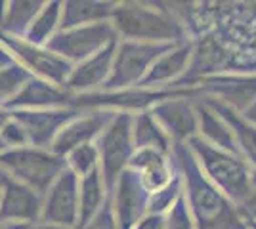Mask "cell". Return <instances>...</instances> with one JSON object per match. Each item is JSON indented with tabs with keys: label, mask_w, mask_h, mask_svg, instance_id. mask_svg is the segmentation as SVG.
I'll list each match as a JSON object with an SVG mask.
<instances>
[{
	"label": "cell",
	"mask_w": 256,
	"mask_h": 229,
	"mask_svg": "<svg viewBox=\"0 0 256 229\" xmlns=\"http://www.w3.org/2000/svg\"><path fill=\"white\" fill-rule=\"evenodd\" d=\"M0 168L4 174L42 197L56 178L67 168L65 157L40 147H16L0 151Z\"/></svg>",
	"instance_id": "obj_1"
},
{
	"label": "cell",
	"mask_w": 256,
	"mask_h": 229,
	"mask_svg": "<svg viewBox=\"0 0 256 229\" xmlns=\"http://www.w3.org/2000/svg\"><path fill=\"white\" fill-rule=\"evenodd\" d=\"M111 21L117 36L122 34L132 42L155 44L157 40H172L184 34L182 27L170 15L132 2L118 4L111 15Z\"/></svg>",
	"instance_id": "obj_2"
},
{
	"label": "cell",
	"mask_w": 256,
	"mask_h": 229,
	"mask_svg": "<svg viewBox=\"0 0 256 229\" xmlns=\"http://www.w3.org/2000/svg\"><path fill=\"white\" fill-rule=\"evenodd\" d=\"M182 161L186 164L190 197L193 210L201 222V229H243V224L237 218L234 208L204 178H201L199 168L195 166L192 157H184Z\"/></svg>",
	"instance_id": "obj_3"
},
{
	"label": "cell",
	"mask_w": 256,
	"mask_h": 229,
	"mask_svg": "<svg viewBox=\"0 0 256 229\" xmlns=\"http://www.w3.org/2000/svg\"><path fill=\"white\" fill-rule=\"evenodd\" d=\"M117 38L118 36L111 21H102L84 25V27L58 31L46 42L44 48H48L50 52L67 59L69 63H82Z\"/></svg>",
	"instance_id": "obj_4"
},
{
	"label": "cell",
	"mask_w": 256,
	"mask_h": 229,
	"mask_svg": "<svg viewBox=\"0 0 256 229\" xmlns=\"http://www.w3.org/2000/svg\"><path fill=\"white\" fill-rule=\"evenodd\" d=\"M172 46L168 44H153V42H118L111 75L104 86L107 90H118V88L132 86L142 82V78L150 71L153 61H157L160 54L170 52Z\"/></svg>",
	"instance_id": "obj_5"
},
{
	"label": "cell",
	"mask_w": 256,
	"mask_h": 229,
	"mask_svg": "<svg viewBox=\"0 0 256 229\" xmlns=\"http://www.w3.org/2000/svg\"><path fill=\"white\" fill-rule=\"evenodd\" d=\"M98 155H102V178L104 184L113 187L124 166L132 159L134 140H132V117L128 113L113 115L106 130L100 134Z\"/></svg>",
	"instance_id": "obj_6"
},
{
	"label": "cell",
	"mask_w": 256,
	"mask_h": 229,
	"mask_svg": "<svg viewBox=\"0 0 256 229\" xmlns=\"http://www.w3.org/2000/svg\"><path fill=\"white\" fill-rule=\"evenodd\" d=\"M0 42L8 48V52L14 55V59L20 65L31 73V76L42 78L56 86L64 88L73 67H75L67 59L50 52L48 48L29 44L27 40L18 38V36H8V34L0 33Z\"/></svg>",
	"instance_id": "obj_7"
},
{
	"label": "cell",
	"mask_w": 256,
	"mask_h": 229,
	"mask_svg": "<svg viewBox=\"0 0 256 229\" xmlns=\"http://www.w3.org/2000/svg\"><path fill=\"white\" fill-rule=\"evenodd\" d=\"M192 145L193 149L199 153L206 172L210 174V178L224 189L228 195L237 199V201L250 199L252 182H250L248 170L243 166L241 161L230 157L228 153L214 149L212 145H208V143L199 140V138H193Z\"/></svg>",
	"instance_id": "obj_8"
},
{
	"label": "cell",
	"mask_w": 256,
	"mask_h": 229,
	"mask_svg": "<svg viewBox=\"0 0 256 229\" xmlns=\"http://www.w3.org/2000/svg\"><path fill=\"white\" fill-rule=\"evenodd\" d=\"M42 224L75 229L78 224V176L67 166L42 195Z\"/></svg>",
	"instance_id": "obj_9"
},
{
	"label": "cell",
	"mask_w": 256,
	"mask_h": 229,
	"mask_svg": "<svg viewBox=\"0 0 256 229\" xmlns=\"http://www.w3.org/2000/svg\"><path fill=\"white\" fill-rule=\"evenodd\" d=\"M76 117L73 107L58 109H20L12 111V119L23 128L31 147L50 149L56 136Z\"/></svg>",
	"instance_id": "obj_10"
},
{
	"label": "cell",
	"mask_w": 256,
	"mask_h": 229,
	"mask_svg": "<svg viewBox=\"0 0 256 229\" xmlns=\"http://www.w3.org/2000/svg\"><path fill=\"white\" fill-rule=\"evenodd\" d=\"M42 197L20 182L4 178L0 184V222L32 226L40 222Z\"/></svg>",
	"instance_id": "obj_11"
},
{
	"label": "cell",
	"mask_w": 256,
	"mask_h": 229,
	"mask_svg": "<svg viewBox=\"0 0 256 229\" xmlns=\"http://www.w3.org/2000/svg\"><path fill=\"white\" fill-rule=\"evenodd\" d=\"M118 38L107 44L104 50H100L96 55L88 57L86 61L78 63L73 67L71 75L65 82V90L73 96L78 94H90L94 88L104 84L109 75H111V67H113V59H115V52H117Z\"/></svg>",
	"instance_id": "obj_12"
},
{
	"label": "cell",
	"mask_w": 256,
	"mask_h": 229,
	"mask_svg": "<svg viewBox=\"0 0 256 229\" xmlns=\"http://www.w3.org/2000/svg\"><path fill=\"white\" fill-rule=\"evenodd\" d=\"M71 101H73V94H69L65 88L31 76L25 82V86L4 103V107L10 111L58 109V107H71Z\"/></svg>",
	"instance_id": "obj_13"
},
{
	"label": "cell",
	"mask_w": 256,
	"mask_h": 229,
	"mask_svg": "<svg viewBox=\"0 0 256 229\" xmlns=\"http://www.w3.org/2000/svg\"><path fill=\"white\" fill-rule=\"evenodd\" d=\"M111 119H113V113L109 111H94L86 117H78V119L75 117L56 136V140L50 145V151L60 157H67L73 149L90 143L94 138H100V134L106 130Z\"/></svg>",
	"instance_id": "obj_14"
},
{
	"label": "cell",
	"mask_w": 256,
	"mask_h": 229,
	"mask_svg": "<svg viewBox=\"0 0 256 229\" xmlns=\"http://www.w3.org/2000/svg\"><path fill=\"white\" fill-rule=\"evenodd\" d=\"M146 189L134 170H126L118 176L115 212H117V229H132L140 222L146 210Z\"/></svg>",
	"instance_id": "obj_15"
},
{
	"label": "cell",
	"mask_w": 256,
	"mask_h": 229,
	"mask_svg": "<svg viewBox=\"0 0 256 229\" xmlns=\"http://www.w3.org/2000/svg\"><path fill=\"white\" fill-rule=\"evenodd\" d=\"M130 170L138 174L140 182L148 193H160L170 186V170L162 153L151 149H140L130 159Z\"/></svg>",
	"instance_id": "obj_16"
},
{
	"label": "cell",
	"mask_w": 256,
	"mask_h": 229,
	"mask_svg": "<svg viewBox=\"0 0 256 229\" xmlns=\"http://www.w3.org/2000/svg\"><path fill=\"white\" fill-rule=\"evenodd\" d=\"M115 8H117V4H111V2H88V0L64 2L62 17H60V31L109 21Z\"/></svg>",
	"instance_id": "obj_17"
},
{
	"label": "cell",
	"mask_w": 256,
	"mask_h": 229,
	"mask_svg": "<svg viewBox=\"0 0 256 229\" xmlns=\"http://www.w3.org/2000/svg\"><path fill=\"white\" fill-rule=\"evenodd\" d=\"M155 117L178 140L190 138L197 130V119L186 101H162L155 107Z\"/></svg>",
	"instance_id": "obj_18"
},
{
	"label": "cell",
	"mask_w": 256,
	"mask_h": 229,
	"mask_svg": "<svg viewBox=\"0 0 256 229\" xmlns=\"http://www.w3.org/2000/svg\"><path fill=\"white\" fill-rule=\"evenodd\" d=\"M104 189H106V184H104L100 168L78 178V224L76 228H82L100 212V208L104 205V195H106Z\"/></svg>",
	"instance_id": "obj_19"
},
{
	"label": "cell",
	"mask_w": 256,
	"mask_h": 229,
	"mask_svg": "<svg viewBox=\"0 0 256 229\" xmlns=\"http://www.w3.org/2000/svg\"><path fill=\"white\" fill-rule=\"evenodd\" d=\"M44 2L40 0H16V2H6L4 17L0 21V33L8 36H18L23 38L27 33L29 25L36 17V13L42 10Z\"/></svg>",
	"instance_id": "obj_20"
},
{
	"label": "cell",
	"mask_w": 256,
	"mask_h": 229,
	"mask_svg": "<svg viewBox=\"0 0 256 229\" xmlns=\"http://www.w3.org/2000/svg\"><path fill=\"white\" fill-rule=\"evenodd\" d=\"M60 17H62V2H44L42 10L29 25L23 40L34 46H46V42L60 31Z\"/></svg>",
	"instance_id": "obj_21"
},
{
	"label": "cell",
	"mask_w": 256,
	"mask_h": 229,
	"mask_svg": "<svg viewBox=\"0 0 256 229\" xmlns=\"http://www.w3.org/2000/svg\"><path fill=\"white\" fill-rule=\"evenodd\" d=\"M188 57H190V46H182L176 48L174 52H166L164 55H160L159 59L153 63L148 75L142 78L140 84L144 86H150L155 82H162V80H168L174 75H178L182 69L188 63Z\"/></svg>",
	"instance_id": "obj_22"
},
{
	"label": "cell",
	"mask_w": 256,
	"mask_h": 229,
	"mask_svg": "<svg viewBox=\"0 0 256 229\" xmlns=\"http://www.w3.org/2000/svg\"><path fill=\"white\" fill-rule=\"evenodd\" d=\"M132 140L134 145L140 149H151V151L164 153L168 149V140L164 136V132L157 126V122L150 113H142L136 124L132 128Z\"/></svg>",
	"instance_id": "obj_23"
},
{
	"label": "cell",
	"mask_w": 256,
	"mask_h": 229,
	"mask_svg": "<svg viewBox=\"0 0 256 229\" xmlns=\"http://www.w3.org/2000/svg\"><path fill=\"white\" fill-rule=\"evenodd\" d=\"M31 78V73L22 67L20 63H14L10 67L0 69V103L12 99Z\"/></svg>",
	"instance_id": "obj_24"
},
{
	"label": "cell",
	"mask_w": 256,
	"mask_h": 229,
	"mask_svg": "<svg viewBox=\"0 0 256 229\" xmlns=\"http://www.w3.org/2000/svg\"><path fill=\"white\" fill-rule=\"evenodd\" d=\"M216 109H218V113H220V115L234 126V130L237 132V136H239V142H241V145L245 147L246 155H248L250 161L256 164V128L254 126H250V124H246L243 119H239V117H237L235 113H232L228 107L216 105Z\"/></svg>",
	"instance_id": "obj_25"
},
{
	"label": "cell",
	"mask_w": 256,
	"mask_h": 229,
	"mask_svg": "<svg viewBox=\"0 0 256 229\" xmlns=\"http://www.w3.org/2000/svg\"><path fill=\"white\" fill-rule=\"evenodd\" d=\"M67 166L75 172L78 178L90 174L92 170L98 168V161H100V155H98V149L92 145V143H86V145H80L67 155Z\"/></svg>",
	"instance_id": "obj_26"
},
{
	"label": "cell",
	"mask_w": 256,
	"mask_h": 229,
	"mask_svg": "<svg viewBox=\"0 0 256 229\" xmlns=\"http://www.w3.org/2000/svg\"><path fill=\"white\" fill-rule=\"evenodd\" d=\"M201 128H203L204 134H206L214 143H218L220 147H226V149H230V151H237L234 136L230 134V130L214 117L212 113H208L206 109H201Z\"/></svg>",
	"instance_id": "obj_27"
},
{
	"label": "cell",
	"mask_w": 256,
	"mask_h": 229,
	"mask_svg": "<svg viewBox=\"0 0 256 229\" xmlns=\"http://www.w3.org/2000/svg\"><path fill=\"white\" fill-rule=\"evenodd\" d=\"M0 143L4 145V149H16V147H25V145H29L23 128L14 119L0 130Z\"/></svg>",
	"instance_id": "obj_28"
},
{
	"label": "cell",
	"mask_w": 256,
	"mask_h": 229,
	"mask_svg": "<svg viewBox=\"0 0 256 229\" xmlns=\"http://www.w3.org/2000/svg\"><path fill=\"white\" fill-rule=\"evenodd\" d=\"M80 229H117V222L113 218L111 205H104L96 216L90 220L88 224H84Z\"/></svg>",
	"instance_id": "obj_29"
},
{
	"label": "cell",
	"mask_w": 256,
	"mask_h": 229,
	"mask_svg": "<svg viewBox=\"0 0 256 229\" xmlns=\"http://www.w3.org/2000/svg\"><path fill=\"white\" fill-rule=\"evenodd\" d=\"M168 229H192V220H190L188 208H186V205H184L182 199L172 207Z\"/></svg>",
	"instance_id": "obj_30"
},
{
	"label": "cell",
	"mask_w": 256,
	"mask_h": 229,
	"mask_svg": "<svg viewBox=\"0 0 256 229\" xmlns=\"http://www.w3.org/2000/svg\"><path fill=\"white\" fill-rule=\"evenodd\" d=\"M132 229H162V218L160 216H148V218L140 220Z\"/></svg>",
	"instance_id": "obj_31"
},
{
	"label": "cell",
	"mask_w": 256,
	"mask_h": 229,
	"mask_svg": "<svg viewBox=\"0 0 256 229\" xmlns=\"http://www.w3.org/2000/svg\"><path fill=\"white\" fill-rule=\"evenodd\" d=\"M14 63H18V61H16V59H14V55L8 52V48L0 42V69L10 67V65H14Z\"/></svg>",
	"instance_id": "obj_32"
},
{
	"label": "cell",
	"mask_w": 256,
	"mask_h": 229,
	"mask_svg": "<svg viewBox=\"0 0 256 229\" xmlns=\"http://www.w3.org/2000/svg\"><path fill=\"white\" fill-rule=\"evenodd\" d=\"M10 120H12V111L6 109V107L0 103V130H2Z\"/></svg>",
	"instance_id": "obj_33"
},
{
	"label": "cell",
	"mask_w": 256,
	"mask_h": 229,
	"mask_svg": "<svg viewBox=\"0 0 256 229\" xmlns=\"http://www.w3.org/2000/svg\"><path fill=\"white\" fill-rule=\"evenodd\" d=\"M27 229H71V228H64V226H56V224H42V222H38V224L29 226Z\"/></svg>",
	"instance_id": "obj_34"
},
{
	"label": "cell",
	"mask_w": 256,
	"mask_h": 229,
	"mask_svg": "<svg viewBox=\"0 0 256 229\" xmlns=\"http://www.w3.org/2000/svg\"><path fill=\"white\" fill-rule=\"evenodd\" d=\"M29 226L16 224V222H0V229H27Z\"/></svg>",
	"instance_id": "obj_35"
},
{
	"label": "cell",
	"mask_w": 256,
	"mask_h": 229,
	"mask_svg": "<svg viewBox=\"0 0 256 229\" xmlns=\"http://www.w3.org/2000/svg\"><path fill=\"white\" fill-rule=\"evenodd\" d=\"M252 184H254V187H252V193H250V199H248V203L256 207V178L252 180Z\"/></svg>",
	"instance_id": "obj_36"
},
{
	"label": "cell",
	"mask_w": 256,
	"mask_h": 229,
	"mask_svg": "<svg viewBox=\"0 0 256 229\" xmlns=\"http://www.w3.org/2000/svg\"><path fill=\"white\" fill-rule=\"evenodd\" d=\"M4 178H6V174H4V170H2V168H0V184H2V182H4Z\"/></svg>",
	"instance_id": "obj_37"
},
{
	"label": "cell",
	"mask_w": 256,
	"mask_h": 229,
	"mask_svg": "<svg viewBox=\"0 0 256 229\" xmlns=\"http://www.w3.org/2000/svg\"><path fill=\"white\" fill-rule=\"evenodd\" d=\"M0 151H4V145H2V143H0Z\"/></svg>",
	"instance_id": "obj_38"
}]
</instances>
